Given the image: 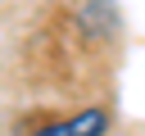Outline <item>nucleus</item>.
<instances>
[{
	"label": "nucleus",
	"mask_w": 145,
	"mask_h": 136,
	"mask_svg": "<svg viewBox=\"0 0 145 136\" xmlns=\"http://www.w3.org/2000/svg\"><path fill=\"white\" fill-rule=\"evenodd\" d=\"M104 131H109V113H104V109H82L77 118L50 122V127L36 131V136H104Z\"/></svg>",
	"instance_id": "f257e3e1"
}]
</instances>
